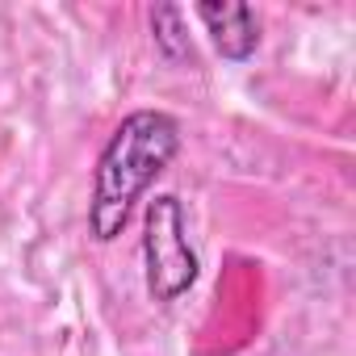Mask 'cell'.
I'll list each match as a JSON object with an SVG mask.
<instances>
[{"mask_svg": "<svg viewBox=\"0 0 356 356\" xmlns=\"http://www.w3.org/2000/svg\"><path fill=\"white\" fill-rule=\"evenodd\" d=\"M181 151V126L163 109H138L122 118L109 134L97 172H92V202H88V231L97 243H109L126 231L138 197L155 185V176Z\"/></svg>", "mask_w": 356, "mask_h": 356, "instance_id": "obj_1", "label": "cell"}, {"mask_svg": "<svg viewBox=\"0 0 356 356\" xmlns=\"http://www.w3.org/2000/svg\"><path fill=\"white\" fill-rule=\"evenodd\" d=\"M197 252L189 243V222L185 206L176 193H159L147 206L143 222V273H147V293L155 302H176L185 298L197 281Z\"/></svg>", "mask_w": 356, "mask_h": 356, "instance_id": "obj_2", "label": "cell"}, {"mask_svg": "<svg viewBox=\"0 0 356 356\" xmlns=\"http://www.w3.org/2000/svg\"><path fill=\"white\" fill-rule=\"evenodd\" d=\"M197 17L214 42V51L231 63H243L256 55L260 47V22H256V9L252 5H218V0H206V5H197Z\"/></svg>", "mask_w": 356, "mask_h": 356, "instance_id": "obj_3", "label": "cell"}, {"mask_svg": "<svg viewBox=\"0 0 356 356\" xmlns=\"http://www.w3.org/2000/svg\"><path fill=\"white\" fill-rule=\"evenodd\" d=\"M151 34H155V47H159L163 59H172V63L193 59V42L185 34V13L176 5H159L151 13Z\"/></svg>", "mask_w": 356, "mask_h": 356, "instance_id": "obj_4", "label": "cell"}]
</instances>
